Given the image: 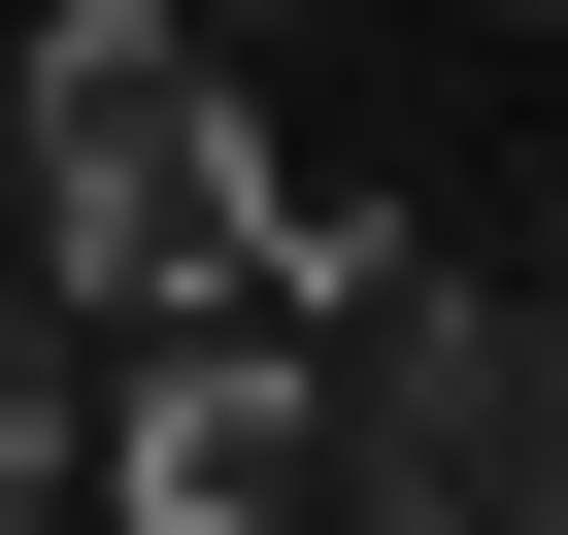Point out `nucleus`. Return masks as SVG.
I'll return each mask as SVG.
<instances>
[{"label": "nucleus", "mask_w": 568, "mask_h": 535, "mask_svg": "<svg viewBox=\"0 0 568 535\" xmlns=\"http://www.w3.org/2000/svg\"><path fill=\"white\" fill-rule=\"evenodd\" d=\"M302 468L368 535H568V302H468V268H335V402Z\"/></svg>", "instance_id": "nucleus-1"}, {"label": "nucleus", "mask_w": 568, "mask_h": 535, "mask_svg": "<svg viewBox=\"0 0 568 535\" xmlns=\"http://www.w3.org/2000/svg\"><path fill=\"white\" fill-rule=\"evenodd\" d=\"M201 268H267V134L168 0H68L34 34V302H201Z\"/></svg>", "instance_id": "nucleus-2"}, {"label": "nucleus", "mask_w": 568, "mask_h": 535, "mask_svg": "<svg viewBox=\"0 0 568 535\" xmlns=\"http://www.w3.org/2000/svg\"><path fill=\"white\" fill-rule=\"evenodd\" d=\"M302 402H335V302H134V402H101V535H302Z\"/></svg>", "instance_id": "nucleus-3"}, {"label": "nucleus", "mask_w": 568, "mask_h": 535, "mask_svg": "<svg viewBox=\"0 0 568 535\" xmlns=\"http://www.w3.org/2000/svg\"><path fill=\"white\" fill-rule=\"evenodd\" d=\"M34 502H68V302L0 268V535H34Z\"/></svg>", "instance_id": "nucleus-4"}]
</instances>
